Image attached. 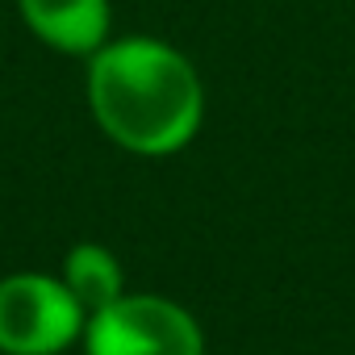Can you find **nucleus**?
<instances>
[{"instance_id":"nucleus-1","label":"nucleus","mask_w":355,"mask_h":355,"mask_svg":"<svg viewBox=\"0 0 355 355\" xmlns=\"http://www.w3.org/2000/svg\"><path fill=\"white\" fill-rule=\"evenodd\" d=\"M88 109L109 142L130 155L163 159L197 138L205 88L184 51L130 34L88 55Z\"/></svg>"},{"instance_id":"nucleus-2","label":"nucleus","mask_w":355,"mask_h":355,"mask_svg":"<svg viewBox=\"0 0 355 355\" xmlns=\"http://www.w3.org/2000/svg\"><path fill=\"white\" fill-rule=\"evenodd\" d=\"M84 355H205L197 318L155 293H121L84 322Z\"/></svg>"},{"instance_id":"nucleus-3","label":"nucleus","mask_w":355,"mask_h":355,"mask_svg":"<svg viewBox=\"0 0 355 355\" xmlns=\"http://www.w3.org/2000/svg\"><path fill=\"white\" fill-rule=\"evenodd\" d=\"M84 305L59 276L13 272L0 280V351L5 355H59L84 338Z\"/></svg>"},{"instance_id":"nucleus-4","label":"nucleus","mask_w":355,"mask_h":355,"mask_svg":"<svg viewBox=\"0 0 355 355\" xmlns=\"http://www.w3.org/2000/svg\"><path fill=\"white\" fill-rule=\"evenodd\" d=\"M17 13L42 46L80 59L101 51L113 26L109 0H17Z\"/></svg>"},{"instance_id":"nucleus-5","label":"nucleus","mask_w":355,"mask_h":355,"mask_svg":"<svg viewBox=\"0 0 355 355\" xmlns=\"http://www.w3.org/2000/svg\"><path fill=\"white\" fill-rule=\"evenodd\" d=\"M67 293L84 305V313H96L105 309L109 301H117L125 293V276H121V263L109 247L101 243H76L63 259V276Z\"/></svg>"}]
</instances>
